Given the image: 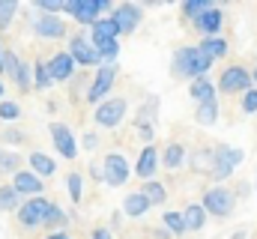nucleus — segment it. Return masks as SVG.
Segmentation results:
<instances>
[{"mask_svg": "<svg viewBox=\"0 0 257 239\" xmlns=\"http://www.w3.org/2000/svg\"><path fill=\"white\" fill-rule=\"evenodd\" d=\"M21 63H24V60L18 57L15 51H9V48H3V72H0V75H9V78L15 81V75H18V69H21Z\"/></svg>", "mask_w": 257, "mask_h": 239, "instance_id": "c9c22d12", "label": "nucleus"}, {"mask_svg": "<svg viewBox=\"0 0 257 239\" xmlns=\"http://www.w3.org/2000/svg\"><path fill=\"white\" fill-rule=\"evenodd\" d=\"M90 36H108V39H120V24L111 18V15H102L93 27H90Z\"/></svg>", "mask_w": 257, "mask_h": 239, "instance_id": "bb28decb", "label": "nucleus"}, {"mask_svg": "<svg viewBox=\"0 0 257 239\" xmlns=\"http://www.w3.org/2000/svg\"><path fill=\"white\" fill-rule=\"evenodd\" d=\"M194 120H197V126H215L218 123V99L200 102L194 108Z\"/></svg>", "mask_w": 257, "mask_h": 239, "instance_id": "a878e982", "label": "nucleus"}, {"mask_svg": "<svg viewBox=\"0 0 257 239\" xmlns=\"http://www.w3.org/2000/svg\"><path fill=\"white\" fill-rule=\"evenodd\" d=\"M111 18L120 24V33L128 36V33H135L138 24H141V6H138V3H117L114 12H111Z\"/></svg>", "mask_w": 257, "mask_h": 239, "instance_id": "2eb2a0df", "label": "nucleus"}, {"mask_svg": "<svg viewBox=\"0 0 257 239\" xmlns=\"http://www.w3.org/2000/svg\"><path fill=\"white\" fill-rule=\"evenodd\" d=\"M141 194L153 203V206H162L165 200H168V188L162 185V182H156V179H150V182H144L141 185Z\"/></svg>", "mask_w": 257, "mask_h": 239, "instance_id": "c756f323", "label": "nucleus"}, {"mask_svg": "<svg viewBox=\"0 0 257 239\" xmlns=\"http://www.w3.org/2000/svg\"><path fill=\"white\" fill-rule=\"evenodd\" d=\"M209 6H212L209 0H186V3H180V12H183L186 21H194V18H200Z\"/></svg>", "mask_w": 257, "mask_h": 239, "instance_id": "473e14b6", "label": "nucleus"}, {"mask_svg": "<svg viewBox=\"0 0 257 239\" xmlns=\"http://www.w3.org/2000/svg\"><path fill=\"white\" fill-rule=\"evenodd\" d=\"M209 69H212V60L206 57L197 45H183V48L174 51V60H171V75L174 78L197 81V78H206Z\"/></svg>", "mask_w": 257, "mask_h": 239, "instance_id": "f257e3e1", "label": "nucleus"}, {"mask_svg": "<svg viewBox=\"0 0 257 239\" xmlns=\"http://www.w3.org/2000/svg\"><path fill=\"white\" fill-rule=\"evenodd\" d=\"M48 69H51V78H54V84H57V81H69V78L75 75L78 63L72 60V54H69V51H57L54 57L48 60Z\"/></svg>", "mask_w": 257, "mask_h": 239, "instance_id": "f3484780", "label": "nucleus"}, {"mask_svg": "<svg viewBox=\"0 0 257 239\" xmlns=\"http://www.w3.org/2000/svg\"><path fill=\"white\" fill-rule=\"evenodd\" d=\"M66 224H69V212H66L63 206L51 203V206H48V212H45L42 227H45V230H51V233H57V230H63Z\"/></svg>", "mask_w": 257, "mask_h": 239, "instance_id": "393cba45", "label": "nucleus"}, {"mask_svg": "<svg viewBox=\"0 0 257 239\" xmlns=\"http://www.w3.org/2000/svg\"><path fill=\"white\" fill-rule=\"evenodd\" d=\"M21 194L12 188V182L9 185H0V212H18L21 209Z\"/></svg>", "mask_w": 257, "mask_h": 239, "instance_id": "c85d7f7f", "label": "nucleus"}, {"mask_svg": "<svg viewBox=\"0 0 257 239\" xmlns=\"http://www.w3.org/2000/svg\"><path fill=\"white\" fill-rule=\"evenodd\" d=\"M66 191H69V200L72 203H81V197H84V179H81L78 171H72L66 177Z\"/></svg>", "mask_w": 257, "mask_h": 239, "instance_id": "f704fd0d", "label": "nucleus"}, {"mask_svg": "<svg viewBox=\"0 0 257 239\" xmlns=\"http://www.w3.org/2000/svg\"><path fill=\"white\" fill-rule=\"evenodd\" d=\"M192 27L203 36V39H209V36H221V27H224V12L212 3L200 18H194L192 21Z\"/></svg>", "mask_w": 257, "mask_h": 239, "instance_id": "f8f14e48", "label": "nucleus"}, {"mask_svg": "<svg viewBox=\"0 0 257 239\" xmlns=\"http://www.w3.org/2000/svg\"><path fill=\"white\" fill-rule=\"evenodd\" d=\"M30 24H33V33L42 39H63L66 36V21L60 15H36Z\"/></svg>", "mask_w": 257, "mask_h": 239, "instance_id": "4468645a", "label": "nucleus"}, {"mask_svg": "<svg viewBox=\"0 0 257 239\" xmlns=\"http://www.w3.org/2000/svg\"><path fill=\"white\" fill-rule=\"evenodd\" d=\"M200 206L206 209V215H215V218H227L233 209H236V194L224 185H212L203 191V200Z\"/></svg>", "mask_w": 257, "mask_h": 239, "instance_id": "20e7f679", "label": "nucleus"}, {"mask_svg": "<svg viewBox=\"0 0 257 239\" xmlns=\"http://www.w3.org/2000/svg\"><path fill=\"white\" fill-rule=\"evenodd\" d=\"M251 81H254V87H257V66L251 69Z\"/></svg>", "mask_w": 257, "mask_h": 239, "instance_id": "09e8293b", "label": "nucleus"}, {"mask_svg": "<svg viewBox=\"0 0 257 239\" xmlns=\"http://www.w3.org/2000/svg\"><path fill=\"white\" fill-rule=\"evenodd\" d=\"M45 239H72V236H69L66 230H57V233H48V236H45Z\"/></svg>", "mask_w": 257, "mask_h": 239, "instance_id": "a18cd8bd", "label": "nucleus"}, {"mask_svg": "<svg viewBox=\"0 0 257 239\" xmlns=\"http://www.w3.org/2000/svg\"><path fill=\"white\" fill-rule=\"evenodd\" d=\"M126 111H128V102L123 96H114V99H105V102L93 111V120H96V126H102V129H117V126L126 120Z\"/></svg>", "mask_w": 257, "mask_h": 239, "instance_id": "0eeeda50", "label": "nucleus"}, {"mask_svg": "<svg viewBox=\"0 0 257 239\" xmlns=\"http://www.w3.org/2000/svg\"><path fill=\"white\" fill-rule=\"evenodd\" d=\"M3 93H6V84H3V78H0V102H3Z\"/></svg>", "mask_w": 257, "mask_h": 239, "instance_id": "de8ad7c7", "label": "nucleus"}, {"mask_svg": "<svg viewBox=\"0 0 257 239\" xmlns=\"http://www.w3.org/2000/svg\"><path fill=\"white\" fill-rule=\"evenodd\" d=\"M51 84H54V78H51L48 63L45 60H36L33 63V90H48Z\"/></svg>", "mask_w": 257, "mask_h": 239, "instance_id": "2f4dec72", "label": "nucleus"}, {"mask_svg": "<svg viewBox=\"0 0 257 239\" xmlns=\"http://www.w3.org/2000/svg\"><path fill=\"white\" fill-rule=\"evenodd\" d=\"M27 165H30L27 171H33V174H36L39 179H48V177H54V174H57V162H54L51 156L39 153V150L27 156Z\"/></svg>", "mask_w": 257, "mask_h": 239, "instance_id": "a211bd4d", "label": "nucleus"}, {"mask_svg": "<svg viewBox=\"0 0 257 239\" xmlns=\"http://www.w3.org/2000/svg\"><path fill=\"white\" fill-rule=\"evenodd\" d=\"M33 6L39 9V15H60V12H66V0H36Z\"/></svg>", "mask_w": 257, "mask_h": 239, "instance_id": "4c0bfd02", "label": "nucleus"}, {"mask_svg": "<svg viewBox=\"0 0 257 239\" xmlns=\"http://www.w3.org/2000/svg\"><path fill=\"white\" fill-rule=\"evenodd\" d=\"M114 81H117V63H102L99 69H96V75H93V84H90V90H87V102L90 105H102L105 99H108V93H111V87H114Z\"/></svg>", "mask_w": 257, "mask_h": 239, "instance_id": "39448f33", "label": "nucleus"}, {"mask_svg": "<svg viewBox=\"0 0 257 239\" xmlns=\"http://www.w3.org/2000/svg\"><path fill=\"white\" fill-rule=\"evenodd\" d=\"M189 165H192L194 174H212V165H215V153H212V147H200V150H194L192 156H189Z\"/></svg>", "mask_w": 257, "mask_h": 239, "instance_id": "aec40b11", "label": "nucleus"}, {"mask_svg": "<svg viewBox=\"0 0 257 239\" xmlns=\"http://www.w3.org/2000/svg\"><path fill=\"white\" fill-rule=\"evenodd\" d=\"M206 57L212 60H221V57H227V51H230V45H227V39L224 36H209V39H200V45H197Z\"/></svg>", "mask_w": 257, "mask_h": 239, "instance_id": "4be33fe9", "label": "nucleus"}, {"mask_svg": "<svg viewBox=\"0 0 257 239\" xmlns=\"http://www.w3.org/2000/svg\"><path fill=\"white\" fill-rule=\"evenodd\" d=\"M48 132H51V141H54V150L63 156V159H75L78 156V150H81V144H78V138L72 135V129L66 126V123H51L48 126Z\"/></svg>", "mask_w": 257, "mask_h": 239, "instance_id": "9b49d317", "label": "nucleus"}, {"mask_svg": "<svg viewBox=\"0 0 257 239\" xmlns=\"http://www.w3.org/2000/svg\"><path fill=\"white\" fill-rule=\"evenodd\" d=\"M96 144H99V138H96V135H93V132H87V135H84V138H81V147H84V150H90V153H93V150H96Z\"/></svg>", "mask_w": 257, "mask_h": 239, "instance_id": "79ce46f5", "label": "nucleus"}, {"mask_svg": "<svg viewBox=\"0 0 257 239\" xmlns=\"http://www.w3.org/2000/svg\"><path fill=\"white\" fill-rule=\"evenodd\" d=\"M254 188H257V179H254Z\"/></svg>", "mask_w": 257, "mask_h": 239, "instance_id": "3c124183", "label": "nucleus"}, {"mask_svg": "<svg viewBox=\"0 0 257 239\" xmlns=\"http://www.w3.org/2000/svg\"><path fill=\"white\" fill-rule=\"evenodd\" d=\"M15 12H18V3L15 0H0V33L9 30V24L15 21Z\"/></svg>", "mask_w": 257, "mask_h": 239, "instance_id": "e433bc0d", "label": "nucleus"}, {"mask_svg": "<svg viewBox=\"0 0 257 239\" xmlns=\"http://www.w3.org/2000/svg\"><path fill=\"white\" fill-rule=\"evenodd\" d=\"M18 171H24L21 168V156L6 150V147H0V177H15Z\"/></svg>", "mask_w": 257, "mask_h": 239, "instance_id": "cd10ccee", "label": "nucleus"}, {"mask_svg": "<svg viewBox=\"0 0 257 239\" xmlns=\"http://www.w3.org/2000/svg\"><path fill=\"white\" fill-rule=\"evenodd\" d=\"M183 218H186V230L189 233H197V230H203V224H206V209L200 206V203H189L186 209H183Z\"/></svg>", "mask_w": 257, "mask_h": 239, "instance_id": "5701e85b", "label": "nucleus"}, {"mask_svg": "<svg viewBox=\"0 0 257 239\" xmlns=\"http://www.w3.org/2000/svg\"><path fill=\"white\" fill-rule=\"evenodd\" d=\"M0 72H3V48H0Z\"/></svg>", "mask_w": 257, "mask_h": 239, "instance_id": "8fccbe9b", "label": "nucleus"}, {"mask_svg": "<svg viewBox=\"0 0 257 239\" xmlns=\"http://www.w3.org/2000/svg\"><path fill=\"white\" fill-rule=\"evenodd\" d=\"M123 218H126V215H123V209H114V212H111V230H114V227H120V224H123Z\"/></svg>", "mask_w": 257, "mask_h": 239, "instance_id": "c03bdc74", "label": "nucleus"}, {"mask_svg": "<svg viewBox=\"0 0 257 239\" xmlns=\"http://www.w3.org/2000/svg\"><path fill=\"white\" fill-rule=\"evenodd\" d=\"M162 168V153L156 150V144H150V147H144L141 150V156H138V162H135V174L144 179V182H150V179L156 177V171Z\"/></svg>", "mask_w": 257, "mask_h": 239, "instance_id": "ddd939ff", "label": "nucleus"}, {"mask_svg": "<svg viewBox=\"0 0 257 239\" xmlns=\"http://www.w3.org/2000/svg\"><path fill=\"white\" fill-rule=\"evenodd\" d=\"M105 12H114L111 0H66V15L81 27H93Z\"/></svg>", "mask_w": 257, "mask_h": 239, "instance_id": "f03ea898", "label": "nucleus"}, {"mask_svg": "<svg viewBox=\"0 0 257 239\" xmlns=\"http://www.w3.org/2000/svg\"><path fill=\"white\" fill-rule=\"evenodd\" d=\"M212 153H215V165H212V174L209 177L215 179V182H224V179L242 165V159H245V153L239 147H230V144H215Z\"/></svg>", "mask_w": 257, "mask_h": 239, "instance_id": "7ed1b4c3", "label": "nucleus"}, {"mask_svg": "<svg viewBox=\"0 0 257 239\" xmlns=\"http://www.w3.org/2000/svg\"><path fill=\"white\" fill-rule=\"evenodd\" d=\"M72 60L78 63V66H102V57L96 54V48H93V42H90V36L87 33H75L72 39H69V48H66Z\"/></svg>", "mask_w": 257, "mask_h": 239, "instance_id": "9d476101", "label": "nucleus"}, {"mask_svg": "<svg viewBox=\"0 0 257 239\" xmlns=\"http://www.w3.org/2000/svg\"><path fill=\"white\" fill-rule=\"evenodd\" d=\"M230 239H245V230H236V233H233Z\"/></svg>", "mask_w": 257, "mask_h": 239, "instance_id": "49530a36", "label": "nucleus"}, {"mask_svg": "<svg viewBox=\"0 0 257 239\" xmlns=\"http://www.w3.org/2000/svg\"><path fill=\"white\" fill-rule=\"evenodd\" d=\"M242 111L245 114H257V87H251L248 93H242Z\"/></svg>", "mask_w": 257, "mask_h": 239, "instance_id": "ea45409f", "label": "nucleus"}, {"mask_svg": "<svg viewBox=\"0 0 257 239\" xmlns=\"http://www.w3.org/2000/svg\"><path fill=\"white\" fill-rule=\"evenodd\" d=\"M18 117H21V108H18V102H9V99H3V102H0V120H3V123H15Z\"/></svg>", "mask_w": 257, "mask_h": 239, "instance_id": "58836bf2", "label": "nucleus"}, {"mask_svg": "<svg viewBox=\"0 0 257 239\" xmlns=\"http://www.w3.org/2000/svg\"><path fill=\"white\" fill-rule=\"evenodd\" d=\"M162 227L171 233V236H186V218L183 212H162Z\"/></svg>", "mask_w": 257, "mask_h": 239, "instance_id": "7c9ffc66", "label": "nucleus"}, {"mask_svg": "<svg viewBox=\"0 0 257 239\" xmlns=\"http://www.w3.org/2000/svg\"><path fill=\"white\" fill-rule=\"evenodd\" d=\"M156 111H159V99L150 96V99L141 105V111H138V117H135V126H144V123H153V126H156Z\"/></svg>", "mask_w": 257, "mask_h": 239, "instance_id": "72a5a7b5", "label": "nucleus"}, {"mask_svg": "<svg viewBox=\"0 0 257 239\" xmlns=\"http://www.w3.org/2000/svg\"><path fill=\"white\" fill-rule=\"evenodd\" d=\"M150 209H153V203L141 191H132V194H126V200H123V215H128V218H141Z\"/></svg>", "mask_w": 257, "mask_h": 239, "instance_id": "412c9836", "label": "nucleus"}, {"mask_svg": "<svg viewBox=\"0 0 257 239\" xmlns=\"http://www.w3.org/2000/svg\"><path fill=\"white\" fill-rule=\"evenodd\" d=\"M132 165L126 162V156H120V153H108L105 156V162H102V179L111 185V188H123L132 177Z\"/></svg>", "mask_w": 257, "mask_h": 239, "instance_id": "6e6552de", "label": "nucleus"}, {"mask_svg": "<svg viewBox=\"0 0 257 239\" xmlns=\"http://www.w3.org/2000/svg\"><path fill=\"white\" fill-rule=\"evenodd\" d=\"M0 138H3V141H6V144H24V141H27V138H24V132H21V129H6V132H3V135H0Z\"/></svg>", "mask_w": 257, "mask_h": 239, "instance_id": "a19ab883", "label": "nucleus"}, {"mask_svg": "<svg viewBox=\"0 0 257 239\" xmlns=\"http://www.w3.org/2000/svg\"><path fill=\"white\" fill-rule=\"evenodd\" d=\"M12 188H15L21 197H39V194L45 191V182L36 177L33 171H18V174L12 177Z\"/></svg>", "mask_w": 257, "mask_h": 239, "instance_id": "dca6fc26", "label": "nucleus"}, {"mask_svg": "<svg viewBox=\"0 0 257 239\" xmlns=\"http://www.w3.org/2000/svg\"><path fill=\"white\" fill-rule=\"evenodd\" d=\"M186 159H189L186 147H183L180 141H171V144L165 147V153H162V168L177 171V168H183V165H186Z\"/></svg>", "mask_w": 257, "mask_h": 239, "instance_id": "6ab92c4d", "label": "nucleus"}, {"mask_svg": "<svg viewBox=\"0 0 257 239\" xmlns=\"http://www.w3.org/2000/svg\"><path fill=\"white\" fill-rule=\"evenodd\" d=\"M189 96H192L197 105H200V102H209V99H218L215 84H212L209 78H197V81H192V84H189Z\"/></svg>", "mask_w": 257, "mask_h": 239, "instance_id": "b1692460", "label": "nucleus"}, {"mask_svg": "<svg viewBox=\"0 0 257 239\" xmlns=\"http://www.w3.org/2000/svg\"><path fill=\"white\" fill-rule=\"evenodd\" d=\"M48 206H51V200H48V197H42V194H39V197H27L15 215H18L21 227H42Z\"/></svg>", "mask_w": 257, "mask_h": 239, "instance_id": "1a4fd4ad", "label": "nucleus"}, {"mask_svg": "<svg viewBox=\"0 0 257 239\" xmlns=\"http://www.w3.org/2000/svg\"><path fill=\"white\" fill-rule=\"evenodd\" d=\"M90 239H114V230H111V227H96Z\"/></svg>", "mask_w": 257, "mask_h": 239, "instance_id": "37998d69", "label": "nucleus"}, {"mask_svg": "<svg viewBox=\"0 0 257 239\" xmlns=\"http://www.w3.org/2000/svg\"><path fill=\"white\" fill-rule=\"evenodd\" d=\"M251 87H254V81H251V72H248L245 66H227V69L221 72V78H218V90H221L224 96L248 93Z\"/></svg>", "mask_w": 257, "mask_h": 239, "instance_id": "423d86ee", "label": "nucleus"}]
</instances>
